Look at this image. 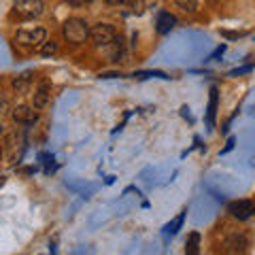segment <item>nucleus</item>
I'll use <instances>...</instances> for the list:
<instances>
[{"label":"nucleus","instance_id":"4","mask_svg":"<svg viewBox=\"0 0 255 255\" xmlns=\"http://www.w3.org/2000/svg\"><path fill=\"white\" fill-rule=\"evenodd\" d=\"M90 36L98 47H105L117 36V32H115L113 26H109V23H98V26H94L90 30Z\"/></svg>","mask_w":255,"mask_h":255},{"label":"nucleus","instance_id":"13","mask_svg":"<svg viewBox=\"0 0 255 255\" xmlns=\"http://www.w3.org/2000/svg\"><path fill=\"white\" fill-rule=\"evenodd\" d=\"M124 4H128V9L134 15H140L145 11V0H124Z\"/></svg>","mask_w":255,"mask_h":255},{"label":"nucleus","instance_id":"2","mask_svg":"<svg viewBox=\"0 0 255 255\" xmlns=\"http://www.w3.org/2000/svg\"><path fill=\"white\" fill-rule=\"evenodd\" d=\"M21 47H30V49H38L45 41H47V30L45 28H23L17 32L15 36Z\"/></svg>","mask_w":255,"mask_h":255},{"label":"nucleus","instance_id":"7","mask_svg":"<svg viewBox=\"0 0 255 255\" xmlns=\"http://www.w3.org/2000/svg\"><path fill=\"white\" fill-rule=\"evenodd\" d=\"M36 113H34V111H32L30 107H15L13 109V119H15V122H17V124H23V126H30V124H34L36 122Z\"/></svg>","mask_w":255,"mask_h":255},{"label":"nucleus","instance_id":"12","mask_svg":"<svg viewBox=\"0 0 255 255\" xmlns=\"http://www.w3.org/2000/svg\"><path fill=\"white\" fill-rule=\"evenodd\" d=\"M198 247H200V234L191 232L189 238H187V253L189 255H196L198 253Z\"/></svg>","mask_w":255,"mask_h":255},{"label":"nucleus","instance_id":"16","mask_svg":"<svg viewBox=\"0 0 255 255\" xmlns=\"http://www.w3.org/2000/svg\"><path fill=\"white\" fill-rule=\"evenodd\" d=\"M183 219H185V213H181L177 219H174L172 223H168V226H166V232H170V234H177L179 232V228L183 226Z\"/></svg>","mask_w":255,"mask_h":255},{"label":"nucleus","instance_id":"9","mask_svg":"<svg viewBox=\"0 0 255 255\" xmlns=\"http://www.w3.org/2000/svg\"><path fill=\"white\" fill-rule=\"evenodd\" d=\"M247 247H249V243H247V238L243 236V234H232L226 241V249L230 251V253H243Z\"/></svg>","mask_w":255,"mask_h":255},{"label":"nucleus","instance_id":"6","mask_svg":"<svg viewBox=\"0 0 255 255\" xmlns=\"http://www.w3.org/2000/svg\"><path fill=\"white\" fill-rule=\"evenodd\" d=\"M155 26H157L159 34H168V32H170L174 26H177V17H174V15H170L168 11H162V13H157Z\"/></svg>","mask_w":255,"mask_h":255},{"label":"nucleus","instance_id":"10","mask_svg":"<svg viewBox=\"0 0 255 255\" xmlns=\"http://www.w3.org/2000/svg\"><path fill=\"white\" fill-rule=\"evenodd\" d=\"M105 49H107V53H109V58L113 60V62H119V58H124V38H113L109 45H105Z\"/></svg>","mask_w":255,"mask_h":255},{"label":"nucleus","instance_id":"5","mask_svg":"<svg viewBox=\"0 0 255 255\" xmlns=\"http://www.w3.org/2000/svg\"><path fill=\"white\" fill-rule=\"evenodd\" d=\"M230 213H232V217L241 219V221H247L255 213V206H253L251 200H238V202L230 204Z\"/></svg>","mask_w":255,"mask_h":255},{"label":"nucleus","instance_id":"18","mask_svg":"<svg viewBox=\"0 0 255 255\" xmlns=\"http://www.w3.org/2000/svg\"><path fill=\"white\" fill-rule=\"evenodd\" d=\"M105 2L111 6H117V4H124V0H105Z\"/></svg>","mask_w":255,"mask_h":255},{"label":"nucleus","instance_id":"14","mask_svg":"<svg viewBox=\"0 0 255 255\" xmlns=\"http://www.w3.org/2000/svg\"><path fill=\"white\" fill-rule=\"evenodd\" d=\"M177 2V6L181 11H185V13H194L198 9V0H174Z\"/></svg>","mask_w":255,"mask_h":255},{"label":"nucleus","instance_id":"11","mask_svg":"<svg viewBox=\"0 0 255 255\" xmlns=\"http://www.w3.org/2000/svg\"><path fill=\"white\" fill-rule=\"evenodd\" d=\"M13 87L17 90V94H26L30 90V73H23L13 81Z\"/></svg>","mask_w":255,"mask_h":255},{"label":"nucleus","instance_id":"3","mask_svg":"<svg viewBox=\"0 0 255 255\" xmlns=\"http://www.w3.org/2000/svg\"><path fill=\"white\" fill-rule=\"evenodd\" d=\"M13 11L21 19H34L38 15H43L45 4H43V0H17Z\"/></svg>","mask_w":255,"mask_h":255},{"label":"nucleus","instance_id":"20","mask_svg":"<svg viewBox=\"0 0 255 255\" xmlns=\"http://www.w3.org/2000/svg\"><path fill=\"white\" fill-rule=\"evenodd\" d=\"M4 181H6L4 177H0V187H2V185H4Z\"/></svg>","mask_w":255,"mask_h":255},{"label":"nucleus","instance_id":"17","mask_svg":"<svg viewBox=\"0 0 255 255\" xmlns=\"http://www.w3.org/2000/svg\"><path fill=\"white\" fill-rule=\"evenodd\" d=\"M38 49H41L43 55H53L55 51H58V43H53V41H51V43H47V41H45L41 47H38Z\"/></svg>","mask_w":255,"mask_h":255},{"label":"nucleus","instance_id":"1","mask_svg":"<svg viewBox=\"0 0 255 255\" xmlns=\"http://www.w3.org/2000/svg\"><path fill=\"white\" fill-rule=\"evenodd\" d=\"M90 36V28H87V21L81 17H70L64 21V38L70 43H83L85 38Z\"/></svg>","mask_w":255,"mask_h":255},{"label":"nucleus","instance_id":"19","mask_svg":"<svg viewBox=\"0 0 255 255\" xmlns=\"http://www.w3.org/2000/svg\"><path fill=\"white\" fill-rule=\"evenodd\" d=\"M68 2H70V4H77V6H79V4H85L87 0H68Z\"/></svg>","mask_w":255,"mask_h":255},{"label":"nucleus","instance_id":"15","mask_svg":"<svg viewBox=\"0 0 255 255\" xmlns=\"http://www.w3.org/2000/svg\"><path fill=\"white\" fill-rule=\"evenodd\" d=\"M215 111H217V90H211V105H209V122L213 124V119H215Z\"/></svg>","mask_w":255,"mask_h":255},{"label":"nucleus","instance_id":"8","mask_svg":"<svg viewBox=\"0 0 255 255\" xmlns=\"http://www.w3.org/2000/svg\"><path fill=\"white\" fill-rule=\"evenodd\" d=\"M51 100V90H49V83H41L38 90L34 92V107L36 109H45Z\"/></svg>","mask_w":255,"mask_h":255}]
</instances>
